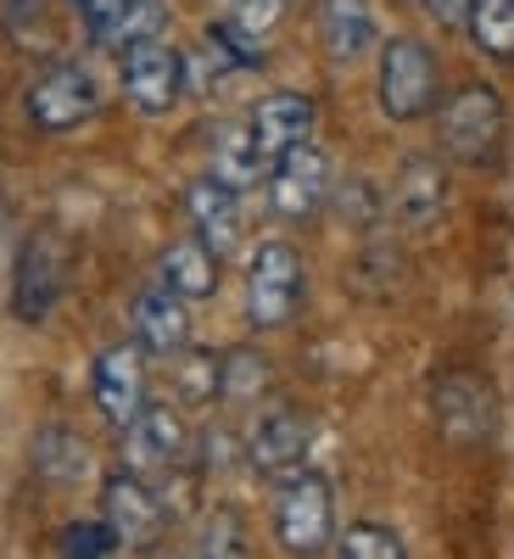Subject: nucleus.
<instances>
[{
  "label": "nucleus",
  "instance_id": "obj_21",
  "mask_svg": "<svg viewBox=\"0 0 514 559\" xmlns=\"http://www.w3.org/2000/svg\"><path fill=\"white\" fill-rule=\"evenodd\" d=\"M157 280H163L168 292H179L184 302H207L218 292V252H207L196 236H184V241L163 247Z\"/></svg>",
  "mask_w": 514,
  "mask_h": 559
},
{
  "label": "nucleus",
  "instance_id": "obj_15",
  "mask_svg": "<svg viewBox=\"0 0 514 559\" xmlns=\"http://www.w3.org/2000/svg\"><path fill=\"white\" fill-rule=\"evenodd\" d=\"M184 213H191V236H196L207 252L229 258V252L241 247V229H247V218H241V191H229L224 179H213V174L191 179V191H184Z\"/></svg>",
  "mask_w": 514,
  "mask_h": 559
},
{
  "label": "nucleus",
  "instance_id": "obj_8",
  "mask_svg": "<svg viewBox=\"0 0 514 559\" xmlns=\"http://www.w3.org/2000/svg\"><path fill=\"white\" fill-rule=\"evenodd\" d=\"M123 96L134 112H146V118H163L179 107L184 96V57L174 51V45L163 39H140L123 51Z\"/></svg>",
  "mask_w": 514,
  "mask_h": 559
},
{
  "label": "nucleus",
  "instance_id": "obj_17",
  "mask_svg": "<svg viewBox=\"0 0 514 559\" xmlns=\"http://www.w3.org/2000/svg\"><path fill=\"white\" fill-rule=\"evenodd\" d=\"M286 12H291V0H236V12H229L207 39L236 68H258L263 51H268V34L286 23Z\"/></svg>",
  "mask_w": 514,
  "mask_h": 559
},
{
  "label": "nucleus",
  "instance_id": "obj_30",
  "mask_svg": "<svg viewBox=\"0 0 514 559\" xmlns=\"http://www.w3.org/2000/svg\"><path fill=\"white\" fill-rule=\"evenodd\" d=\"M397 7H403V0H397Z\"/></svg>",
  "mask_w": 514,
  "mask_h": 559
},
{
  "label": "nucleus",
  "instance_id": "obj_25",
  "mask_svg": "<svg viewBox=\"0 0 514 559\" xmlns=\"http://www.w3.org/2000/svg\"><path fill=\"white\" fill-rule=\"evenodd\" d=\"M268 392V364L252 347L218 353V403H252Z\"/></svg>",
  "mask_w": 514,
  "mask_h": 559
},
{
  "label": "nucleus",
  "instance_id": "obj_28",
  "mask_svg": "<svg viewBox=\"0 0 514 559\" xmlns=\"http://www.w3.org/2000/svg\"><path fill=\"white\" fill-rule=\"evenodd\" d=\"M112 548H118V537L107 532V521L101 526H84L79 521V526L62 532V559H107Z\"/></svg>",
  "mask_w": 514,
  "mask_h": 559
},
{
  "label": "nucleus",
  "instance_id": "obj_22",
  "mask_svg": "<svg viewBox=\"0 0 514 559\" xmlns=\"http://www.w3.org/2000/svg\"><path fill=\"white\" fill-rule=\"evenodd\" d=\"M34 471L45 481H57V487L79 481L84 476V442L68 426H39V437H34Z\"/></svg>",
  "mask_w": 514,
  "mask_h": 559
},
{
  "label": "nucleus",
  "instance_id": "obj_24",
  "mask_svg": "<svg viewBox=\"0 0 514 559\" xmlns=\"http://www.w3.org/2000/svg\"><path fill=\"white\" fill-rule=\"evenodd\" d=\"M470 39L492 62H514V0H476L470 12Z\"/></svg>",
  "mask_w": 514,
  "mask_h": 559
},
{
  "label": "nucleus",
  "instance_id": "obj_20",
  "mask_svg": "<svg viewBox=\"0 0 514 559\" xmlns=\"http://www.w3.org/2000/svg\"><path fill=\"white\" fill-rule=\"evenodd\" d=\"M447 213V174L431 157H408L397 174V218L408 229H431Z\"/></svg>",
  "mask_w": 514,
  "mask_h": 559
},
{
  "label": "nucleus",
  "instance_id": "obj_5",
  "mask_svg": "<svg viewBox=\"0 0 514 559\" xmlns=\"http://www.w3.org/2000/svg\"><path fill=\"white\" fill-rule=\"evenodd\" d=\"M331 197H336V168H331V157H324L313 140H302V146H291L286 157L268 163V207L279 218L308 224V218L324 213Z\"/></svg>",
  "mask_w": 514,
  "mask_h": 559
},
{
  "label": "nucleus",
  "instance_id": "obj_12",
  "mask_svg": "<svg viewBox=\"0 0 514 559\" xmlns=\"http://www.w3.org/2000/svg\"><path fill=\"white\" fill-rule=\"evenodd\" d=\"M437 426L447 442H487L498 426V397L476 369H447L437 381Z\"/></svg>",
  "mask_w": 514,
  "mask_h": 559
},
{
  "label": "nucleus",
  "instance_id": "obj_26",
  "mask_svg": "<svg viewBox=\"0 0 514 559\" xmlns=\"http://www.w3.org/2000/svg\"><path fill=\"white\" fill-rule=\"evenodd\" d=\"M336 559H408V548H403V537L392 526L358 521V526L336 532Z\"/></svg>",
  "mask_w": 514,
  "mask_h": 559
},
{
  "label": "nucleus",
  "instance_id": "obj_3",
  "mask_svg": "<svg viewBox=\"0 0 514 559\" xmlns=\"http://www.w3.org/2000/svg\"><path fill=\"white\" fill-rule=\"evenodd\" d=\"M302 292H308V274H302V252L291 241H258L252 263H247V319L252 331H286V324L302 313Z\"/></svg>",
  "mask_w": 514,
  "mask_h": 559
},
{
  "label": "nucleus",
  "instance_id": "obj_6",
  "mask_svg": "<svg viewBox=\"0 0 514 559\" xmlns=\"http://www.w3.org/2000/svg\"><path fill=\"white\" fill-rule=\"evenodd\" d=\"M101 107V84L96 73H84L73 62H57V68H45L34 84H28V96H23V112L34 129L45 134H68L79 123H89Z\"/></svg>",
  "mask_w": 514,
  "mask_h": 559
},
{
  "label": "nucleus",
  "instance_id": "obj_2",
  "mask_svg": "<svg viewBox=\"0 0 514 559\" xmlns=\"http://www.w3.org/2000/svg\"><path fill=\"white\" fill-rule=\"evenodd\" d=\"M336 492L319 471H297L274 487V543L291 559H319L336 548Z\"/></svg>",
  "mask_w": 514,
  "mask_h": 559
},
{
  "label": "nucleus",
  "instance_id": "obj_11",
  "mask_svg": "<svg viewBox=\"0 0 514 559\" xmlns=\"http://www.w3.org/2000/svg\"><path fill=\"white\" fill-rule=\"evenodd\" d=\"M62 280H68L62 241L51 236V229H39V236H28V241H23V252H17V274H12V313H17L23 324H39L45 313L57 308Z\"/></svg>",
  "mask_w": 514,
  "mask_h": 559
},
{
  "label": "nucleus",
  "instance_id": "obj_23",
  "mask_svg": "<svg viewBox=\"0 0 514 559\" xmlns=\"http://www.w3.org/2000/svg\"><path fill=\"white\" fill-rule=\"evenodd\" d=\"M196 559H252V543H247V521L241 509H207V521L196 532Z\"/></svg>",
  "mask_w": 514,
  "mask_h": 559
},
{
  "label": "nucleus",
  "instance_id": "obj_7",
  "mask_svg": "<svg viewBox=\"0 0 514 559\" xmlns=\"http://www.w3.org/2000/svg\"><path fill=\"white\" fill-rule=\"evenodd\" d=\"M101 521L118 537V548H152L168 526V509L140 471H112L101 487Z\"/></svg>",
  "mask_w": 514,
  "mask_h": 559
},
{
  "label": "nucleus",
  "instance_id": "obj_1",
  "mask_svg": "<svg viewBox=\"0 0 514 559\" xmlns=\"http://www.w3.org/2000/svg\"><path fill=\"white\" fill-rule=\"evenodd\" d=\"M375 96H381V112L392 123H419V118H431L442 107V62H437V51L426 39L397 34V39L381 45Z\"/></svg>",
  "mask_w": 514,
  "mask_h": 559
},
{
  "label": "nucleus",
  "instance_id": "obj_14",
  "mask_svg": "<svg viewBox=\"0 0 514 559\" xmlns=\"http://www.w3.org/2000/svg\"><path fill=\"white\" fill-rule=\"evenodd\" d=\"M184 453H191V431H184L179 408H168V403H146L123 426V464L140 471V476L168 471V464H179Z\"/></svg>",
  "mask_w": 514,
  "mask_h": 559
},
{
  "label": "nucleus",
  "instance_id": "obj_29",
  "mask_svg": "<svg viewBox=\"0 0 514 559\" xmlns=\"http://www.w3.org/2000/svg\"><path fill=\"white\" fill-rule=\"evenodd\" d=\"M426 12L437 28L458 34V28H470V12H476V0H426Z\"/></svg>",
  "mask_w": 514,
  "mask_h": 559
},
{
  "label": "nucleus",
  "instance_id": "obj_10",
  "mask_svg": "<svg viewBox=\"0 0 514 559\" xmlns=\"http://www.w3.org/2000/svg\"><path fill=\"white\" fill-rule=\"evenodd\" d=\"M308 448H313V426L297 408H263L247 431V459L268 481H286V476L308 471Z\"/></svg>",
  "mask_w": 514,
  "mask_h": 559
},
{
  "label": "nucleus",
  "instance_id": "obj_13",
  "mask_svg": "<svg viewBox=\"0 0 514 559\" xmlns=\"http://www.w3.org/2000/svg\"><path fill=\"white\" fill-rule=\"evenodd\" d=\"M129 331L146 358H179L191 347V302L157 280V286H146L129 302Z\"/></svg>",
  "mask_w": 514,
  "mask_h": 559
},
{
  "label": "nucleus",
  "instance_id": "obj_19",
  "mask_svg": "<svg viewBox=\"0 0 514 559\" xmlns=\"http://www.w3.org/2000/svg\"><path fill=\"white\" fill-rule=\"evenodd\" d=\"M207 174L224 179L229 191H252V185L268 179V157H263V146H258V134H252L247 118L241 123H218V134H213V168Z\"/></svg>",
  "mask_w": 514,
  "mask_h": 559
},
{
  "label": "nucleus",
  "instance_id": "obj_9",
  "mask_svg": "<svg viewBox=\"0 0 514 559\" xmlns=\"http://www.w3.org/2000/svg\"><path fill=\"white\" fill-rule=\"evenodd\" d=\"M89 397H96V414L107 419V426H129V419L146 408V353H140L134 342H112L96 353V364H89Z\"/></svg>",
  "mask_w": 514,
  "mask_h": 559
},
{
  "label": "nucleus",
  "instance_id": "obj_27",
  "mask_svg": "<svg viewBox=\"0 0 514 559\" xmlns=\"http://www.w3.org/2000/svg\"><path fill=\"white\" fill-rule=\"evenodd\" d=\"M174 392L184 403H218V353H179V376H174Z\"/></svg>",
  "mask_w": 514,
  "mask_h": 559
},
{
  "label": "nucleus",
  "instance_id": "obj_4",
  "mask_svg": "<svg viewBox=\"0 0 514 559\" xmlns=\"http://www.w3.org/2000/svg\"><path fill=\"white\" fill-rule=\"evenodd\" d=\"M503 129H509V112H503V96L492 84H458L453 96L437 107V140L442 152L464 168L487 163L498 146H503Z\"/></svg>",
  "mask_w": 514,
  "mask_h": 559
},
{
  "label": "nucleus",
  "instance_id": "obj_16",
  "mask_svg": "<svg viewBox=\"0 0 514 559\" xmlns=\"http://www.w3.org/2000/svg\"><path fill=\"white\" fill-rule=\"evenodd\" d=\"M252 134H258V146L263 157H286L291 146H302V140H313V123H319V107L302 96V90H268V96L247 112Z\"/></svg>",
  "mask_w": 514,
  "mask_h": 559
},
{
  "label": "nucleus",
  "instance_id": "obj_18",
  "mask_svg": "<svg viewBox=\"0 0 514 559\" xmlns=\"http://www.w3.org/2000/svg\"><path fill=\"white\" fill-rule=\"evenodd\" d=\"M319 45L331 62H363L375 51V7L369 0H319Z\"/></svg>",
  "mask_w": 514,
  "mask_h": 559
}]
</instances>
